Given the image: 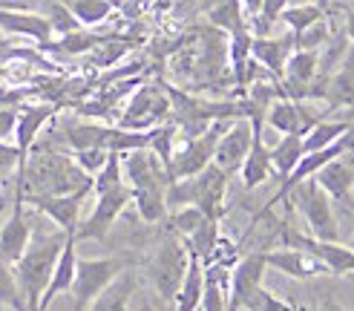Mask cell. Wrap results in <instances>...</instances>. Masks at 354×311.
I'll use <instances>...</instances> for the list:
<instances>
[{"mask_svg": "<svg viewBox=\"0 0 354 311\" xmlns=\"http://www.w3.org/2000/svg\"><path fill=\"white\" fill-rule=\"evenodd\" d=\"M104 41V35H95L90 29H73L66 35H58V41L52 38L49 44H44V49H52V52H64V55H86V52H93L98 44Z\"/></svg>", "mask_w": 354, "mask_h": 311, "instance_id": "obj_28", "label": "cell"}, {"mask_svg": "<svg viewBox=\"0 0 354 311\" xmlns=\"http://www.w3.org/2000/svg\"><path fill=\"white\" fill-rule=\"evenodd\" d=\"M17 167H21V153L15 142H0V176H9Z\"/></svg>", "mask_w": 354, "mask_h": 311, "instance_id": "obj_37", "label": "cell"}, {"mask_svg": "<svg viewBox=\"0 0 354 311\" xmlns=\"http://www.w3.org/2000/svg\"><path fill=\"white\" fill-rule=\"evenodd\" d=\"M320 118H326V113H314L306 101H294V98H274L262 115L265 124L277 130L279 135L286 133L306 135Z\"/></svg>", "mask_w": 354, "mask_h": 311, "instance_id": "obj_14", "label": "cell"}, {"mask_svg": "<svg viewBox=\"0 0 354 311\" xmlns=\"http://www.w3.org/2000/svg\"><path fill=\"white\" fill-rule=\"evenodd\" d=\"M286 245H297V248H306L308 254H314L320 263L326 265L328 274H354V251L348 245H343L340 239H314L306 234H294L286 231Z\"/></svg>", "mask_w": 354, "mask_h": 311, "instance_id": "obj_15", "label": "cell"}, {"mask_svg": "<svg viewBox=\"0 0 354 311\" xmlns=\"http://www.w3.org/2000/svg\"><path fill=\"white\" fill-rule=\"evenodd\" d=\"M288 199L299 211V216L306 219L308 236H314V239H340V228H337V216H334V207H331V196L317 185L314 176L294 185L282 202H288Z\"/></svg>", "mask_w": 354, "mask_h": 311, "instance_id": "obj_3", "label": "cell"}, {"mask_svg": "<svg viewBox=\"0 0 354 311\" xmlns=\"http://www.w3.org/2000/svg\"><path fill=\"white\" fill-rule=\"evenodd\" d=\"M127 205H133V190L127 187V182L110 187V190H101L95 194V207L93 214L86 216L84 222H78L75 228V239L86 242V239H104L110 234V228L115 225V219L127 211Z\"/></svg>", "mask_w": 354, "mask_h": 311, "instance_id": "obj_8", "label": "cell"}, {"mask_svg": "<svg viewBox=\"0 0 354 311\" xmlns=\"http://www.w3.org/2000/svg\"><path fill=\"white\" fill-rule=\"evenodd\" d=\"M170 121V95L165 81L138 84L127 95V104L118 115L115 124L124 130H153L158 124Z\"/></svg>", "mask_w": 354, "mask_h": 311, "instance_id": "obj_5", "label": "cell"}, {"mask_svg": "<svg viewBox=\"0 0 354 311\" xmlns=\"http://www.w3.org/2000/svg\"><path fill=\"white\" fill-rule=\"evenodd\" d=\"M93 194V185L86 187H78L73 194H55V196H26L24 202H29L35 211L41 216H46L55 228L66 231V234H75L78 222H81V207H84V199Z\"/></svg>", "mask_w": 354, "mask_h": 311, "instance_id": "obj_10", "label": "cell"}, {"mask_svg": "<svg viewBox=\"0 0 354 311\" xmlns=\"http://www.w3.org/2000/svg\"><path fill=\"white\" fill-rule=\"evenodd\" d=\"M115 135V124H98V121H73L64 127V142L69 150H86V147H104L110 150Z\"/></svg>", "mask_w": 354, "mask_h": 311, "instance_id": "obj_25", "label": "cell"}, {"mask_svg": "<svg viewBox=\"0 0 354 311\" xmlns=\"http://www.w3.org/2000/svg\"><path fill=\"white\" fill-rule=\"evenodd\" d=\"M124 185V176H121V153H110L107 162L101 164V170L93 176V194H101V190H110V187H118Z\"/></svg>", "mask_w": 354, "mask_h": 311, "instance_id": "obj_33", "label": "cell"}, {"mask_svg": "<svg viewBox=\"0 0 354 311\" xmlns=\"http://www.w3.org/2000/svg\"><path fill=\"white\" fill-rule=\"evenodd\" d=\"M265 271H268V263H265L262 251H254L236 259L231 276H227V288H231V294H227V311H239L245 305V300L262 285Z\"/></svg>", "mask_w": 354, "mask_h": 311, "instance_id": "obj_16", "label": "cell"}, {"mask_svg": "<svg viewBox=\"0 0 354 311\" xmlns=\"http://www.w3.org/2000/svg\"><path fill=\"white\" fill-rule=\"evenodd\" d=\"M15 118H17V110L15 107H6V104H0V142H9V138H12Z\"/></svg>", "mask_w": 354, "mask_h": 311, "instance_id": "obj_38", "label": "cell"}, {"mask_svg": "<svg viewBox=\"0 0 354 311\" xmlns=\"http://www.w3.org/2000/svg\"><path fill=\"white\" fill-rule=\"evenodd\" d=\"M251 124H254V142H251V150H248L245 162L239 167L245 190H254V187H259V185H265L268 179L277 176L274 164H271V147H265V142H262V118L254 115Z\"/></svg>", "mask_w": 354, "mask_h": 311, "instance_id": "obj_21", "label": "cell"}, {"mask_svg": "<svg viewBox=\"0 0 354 311\" xmlns=\"http://www.w3.org/2000/svg\"><path fill=\"white\" fill-rule=\"evenodd\" d=\"M227 173L219 170L210 162L205 170H199L196 176L187 179H176L167 185V207H182V205H193L199 207L202 214H207L210 219H222L225 214V196H227Z\"/></svg>", "mask_w": 354, "mask_h": 311, "instance_id": "obj_2", "label": "cell"}, {"mask_svg": "<svg viewBox=\"0 0 354 311\" xmlns=\"http://www.w3.org/2000/svg\"><path fill=\"white\" fill-rule=\"evenodd\" d=\"M207 21L214 29L231 35L239 29H248V17L242 12V0H216L214 6L207 12Z\"/></svg>", "mask_w": 354, "mask_h": 311, "instance_id": "obj_29", "label": "cell"}, {"mask_svg": "<svg viewBox=\"0 0 354 311\" xmlns=\"http://www.w3.org/2000/svg\"><path fill=\"white\" fill-rule=\"evenodd\" d=\"M75 263H78V239L75 234H66L64 239V248L55 259V268L49 274V283L41 294V303H38V311H49V305L55 303V297L61 294H69L73 288V280H75Z\"/></svg>", "mask_w": 354, "mask_h": 311, "instance_id": "obj_19", "label": "cell"}, {"mask_svg": "<svg viewBox=\"0 0 354 311\" xmlns=\"http://www.w3.org/2000/svg\"><path fill=\"white\" fill-rule=\"evenodd\" d=\"M251 142H254V124H251V118H248V115L234 118L231 124L222 130L219 142H216L214 164L219 170H225L227 176H234V173H239L248 150H251Z\"/></svg>", "mask_w": 354, "mask_h": 311, "instance_id": "obj_11", "label": "cell"}, {"mask_svg": "<svg viewBox=\"0 0 354 311\" xmlns=\"http://www.w3.org/2000/svg\"><path fill=\"white\" fill-rule=\"evenodd\" d=\"M326 17V9L320 6V3H288L286 9H282V15H279V21L288 26V32H303V29H308L311 23H317V21H323Z\"/></svg>", "mask_w": 354, "mask_h": 311, "instance_id": "obj_32", "label": "cell"}, {"mask_svg": "<svg viewBox=\"0 0 354 311\" xmlns=\"http://www.w3.org/2000/svg\"><path fill=\"white\" fill-rule=\"evenodd\" d=\"M121 176L130 190H147V187L167 190V185H170L167 167L150 147L121 153Z\"/></svg>", "mask_w": 354, "mask_h": 311, "instance_id": "obj_9", "label": "cell"}, {"mask_svg": "<svg viewBox=\"0 0 354 311\" xmlns=\"http://www.w3.org/2000/svg\"><path fill=\"white\" fill-rule=\"evenodd\" d=\"M202 291H205V263L190 254L187 259V271L182 276L179 288H176V297L170 303V311H196L202 303Z\"/></svg>", "mask_w": 354, "mask_h": 311, "instance_id": "obj_26", "label": "cell"}, {"mask_svg": "<svg viewBox=\"0 0 354 311\" xmlns=\"http://www.w3.org/2000/svg\"><path fill=\"white\" fill-rule=\"evenodd\" d=\"M46 21H49V26H52L55 35H66V32H73V29L81 26L75 21V15L69 12L61 0H46Z\"/></svg>", "mask_w": 354, "mask_h": 311, "instance_id": "obj_35", "label": "cell"}, {"mask_svg": "<svg viewBox=\"0 0 354 311\" xmlns=\"http://www.w3.org/2000/svg\"><path fill=\"white\" fill-rule=\"evenodd\" d=\"M64 239H66V231H61V228H55L52 234H35L32 231L29 248L12 265L15 276H17V288H21V294H24L26 311H38L41 294L49 283L52 268H55V259L64 248Z\"/></svg>", "mask_w": 354, "mask_h": 311, "instance_id": "obj_1", "label": "cell"}, {"mask_svg": "<svg viewBox=\"0 0 354 311\" xmlns=\"http://www.w3.org/2000/svg\"><path fill=\"white\" fill-rule=\"evenodd\" d=\"M348 248H351V251H354V234H351V242H348Z\"/></svg>", "mask_w": 354, "mask_h": 311, "instance_id": "obj_44", "label": "cell"}, {"mask_svg": "<svg viewBox=\"0 0 354 311\" xmlns=\"http://www.w3.org/2000/svg\"><path fill=\"white\" fill-rule=\"evenodd\" d=\"M127 268V259L124 256H95V259H81L75 263V280H73V311H86L98 294L107 288V283L113 276H118Z\"/></svg>", "mask_w": 354, "mask_h": 311, "instance_id": "obj_7", "label": "cell"}, {"mask_svg": "<svg viewBox=\"0 0 354 311\" xmlns=\"http://www.w3.org/2000/svg\"><path fill=\"white\" fill-rule=\"evenodd\" d=\"M130 311H158V308H156L150 300H145V297H138V300L133 297V303H130Z\"/></svg>", "mask_w": 354, "mask_h": 311, "instance_id": "obj_40", "label": "cell"}, {"mask_svg": "<svg viewBox=\"0 0 354 311\" xmlns=\"http://www.w3.org/2000/svg\"><path fill=\"white\" fill-rule=\"evenodd\" d=\"M167 190H156V187H147V190H133V205L138 216L145 219L147 225H158L167 219Z\"/></svg>", "mask_w": 354, "mask_h": 311, "instance_id": "obj_30", "label": "cell"}, {"mask_svg": "<svg viewBox=\"0 0 354 311\" xmlns=\"http://www.w3.org/2000/svg\"><path fill=\"white\" fill-rule=\"evenodd\" d=\"M136 291H138V276L127 265L118 276H113L107 288H104L90 305H86V311H130Z\"/></svg>", "mask_w": 354, "mask_h": 311, "instance_id": "obj_24", "label": "cell"}, {"mask_svg": "<svg viewBox=\"0 0 354 311\" xmlns=\"http://www.w3.org/2000/svg\"><path fill=\"white\" fill-rule=\"evenodd\" d=\"M187 259H190L187 245L173 231L162 242H158V248L150 256L147 276H150L153 291L158 294V300H162L165 305H170L173 297H176V288H179L182 276L187 271Z\"/></svg>", "mask_w": 354, "mask_h": 311, "instance_id": "obj_4", "label": "cell"}, {"mask_svg": "<svg viewBox=\"0 0 354 311\" xmlns=\"http://www.w3.org/2000/svg\"><path fill=\"white\" fill-rule=\"evenodd\" d=\"M303 153H306L303 135H297V133L279 135V142L271 147V164H274V173H277L279 182L297 167V162H299V156H303Z\"/></svg>", "mask_w": 354, "mask_h": 311, "instance_id": "obj_27", "label": "cell"}, {"mask_svg": "<svg viewBox=\"0 0 354 311\" xmlns=\"http://www.w3.org/2000/svg\"><path fill=\"white\" fill-rule=\"evenodd\" d=\"M320 311H348L346 305H340L337 300H326L323 305H320Z\"/></svg>", "mask_w": 354, "mask_h": 311, "instance_id": "obj_41", "label": "cell"}, {"mask_svg": "<svg viewBox=\"0 0 354 311\" xmlns=\"http://www.w3.org/2000/svg\"><path fill=\"white\" fill-rule=\"evenodd\" d=\"M234 118H219L214 124H207L202 133L196 135H182V142H176L173 147V159L167 164V176L170 182L176 179H187V176H196L199 170H205L210 162H214V150L222 130L231 124Z\"/></svg>", "mask_w": 354, "mask_h": 311, "instance_id": "obj_6", "label": "cell"}, {"mask_svg": "<svg viewBox=\"0 0 354 311\" xmlns=\"http://www.w3.org/2000/svg\"><path fill=\"white\" fill-rule=\"evenodd\" d=\"M259 6H262V0H242V12H245L248 21H251V17L259 12Z\"/></svg>", "mask_w": 354, "mask_h": 311, "instance_id": "obj_39", "label": "cell"}, {"mask_svg": "<svg viewBox=\"0 0 354 311\" xmlns=\"http://www.w3.org/2000/svg\"><path fill=\"white\" fill-rule=\"evenodd\" d=\"M265 254V263L268 268L282 271L291 280H311V276H320L328 274L326 265L317 259L314 254H308L306 248H277V251H262Z\"/></svg>", "mask_w": 354, "mask_h": 311, "instance_id": "obj_22", "label": "cell"}, {"mask_svg": "<svg viewBox=\"0 0 354 311\" xmlns=\"http://www.w3.org/2000/svg\"><path fill=\"white\" fill-rule=\"evenodd\" d=\"M0 35H21L35 44H49L55 38L46 15L24 9V3H12V6H0Z\"/></svg>", "mask_w": 354, "mask_h": 311, "instance_id": "obj_17", "label": "cell"}, {"mask_svg": "<svg viewBox=\"0 0 354 311\" xmlns=\"http://www.w3.org/2000/svg\"><path fill=\"white\" fill-rule=\"evenodd\" d=\"M58 110H61V104H55V101H38V104H24V107H17L12 142H15L17 153H21V167L26 162L29 150L38 144L44 127L58 115Z\"/></svg>", "mask_w": 354, "mask_h": 311, "instance_id": "obj_12", "label": "cell"}, {"mask_svg": "<svg viewBox=\"0 0 354 311\" xmlns=\"http://www.w3.org/2000/svg\"><path fill=\"white\" fill-rule=\"evenodd\" d=\"M323 98H326V113L354 107V44L346 46L343 58L331 69L323 81Z\"/></svg>", "mask_w": 354, "mask_h": 311, "instance_id": "obj_18", "label": "cell"}, {"mask_svg": "<svg viewBox=\"0 0 354 311\" xmlns=\"http://www.w3.org/2000/svg\"><path fill=\"white\" fill-rule=\"evenodd\" d=\"M32 239V225L26 219V202L21 187L15 185L12 190V214L0 225V259H6L9 265H15L17 259L24 256V251L29 248Z\"/></svg>", "mask_w": 354, "mask_h": 311, "instance_id": "obj_13", "label": "cell"}, {"mask_svg": "<svg viewBox=\"0 0 354 311\" xmlns=\"http://www.w3.org/2000/svg\"><path fill=\"white\" fill-rule=\"evenodd\" d=\"M288 3H317V0H288Z\"/></svg>", "mask_w": 354, "mask_h": 311, "instance_id": "obj_43", "label": "cell"}, {"mask_svg": "<svg viewBox=\"0 0 354 311\" xmlns=\"http://www.w3.org/2000/svg\"><path fill=\"white\" fill-rule=\"evenodd\" d=\"M294 32H286V35H254L251 41V58L265 69V73H271L274 78L282 75V69H286V61L291 58L294 52Z\"/></svg>", "mask_w": 354, "mask_h": 311, "instance_id": "obj_23", "label": "cell"}, {"mask_svg": "<svg viewBox=\"0 0 354 311\" xmlns=\"http://www.w3.org/2000/svg\"><path fill=\"white\" fill-rule=\"evenodd\" d=\"M130 46H133V44H127V41L104 38V41L90 52V55H93V64H95V66H113L115 61H121L124 55H127Z\"/></svg>", "mask_w": 354, "mask_h": 311, "instance_id": "obj_34", "label": "cell"}, {"mask_svg": "<svg viewBox=\"0 0 354 311\" xmlns=\"http://www.w3.org/2000/svg\"><path fill=\"white\" fill-rule=\"evenodd\" d=\"M314 179L331 196V202H348L354 194V150L348 147L346 153L334 156L314 173Z\"/></svg>", "mask_w": 354, "mask_h": 311, "instance_id": "obj_20", "label": "cell"}, {"mask_svg": "<svg viewBox=\"0 0 354 311\" xmlns=\"http://www.w3.org/2000/svg\"><path fill=\"white\" fill-rule=\"evenodd\" d=\"M3 194H6V176H0V202H3Z\"/></svg>", "mask_w": 354, "mask_h": 311, "instance_id": "obj_42", "label": "cell"}, {"mask_svg": "<svg viewBox=\"0 0 354 311\" xmlns=\"http://www.w3.org/2000/svg\"><path fill=\"white\" fill-rule=\"evenodd\" d=\"M0 6H12V3H9V0H0Z\"/></svg>", "mask_w": 354, "mask_h": 311, "instance_id": "obj_45", "label": "cell"}, {"mask_svg": "<svg viewBox=\"0 0 354 311\" xmlns=\"http://www.w3.org/2000/svg\"><path fill=\"white\" fill-rule=\"evenodd\" d=\"M61 3L75 15L81 26H98L113 15L115 3L113 0H61Z\"/></svg>", "mask_w": 354, "mask_h": 311, "instance_id": "obj_31", "label": "cell"}, {"mask_svg": "<svg viewBox=\"0 0 354 311\" xmlns=\"http://www.w3.org/2000/svg\"><path fill=\"white\" fill-rule=\"evenodd\" d=\"M0 311H6V305H0Z\"/></svg>", "mask_w": 354, "mask_h": 311, "instance_id": "obj_46", "label": "cell"}, {"mask_svg": "<svg viewBox=\"0 0 354 311\" xmlns=\"http://www.w3.org/2000/svg\"><path fill=\"white\" fill-rule=\"evenodd\" d=\"M69 156H73L75 164H78L84 173H90V176H95V173L101 170V164L107 162L110 150H104V147H86V150H69Z\"/></svg>", "mask_w": 354, "mask_h": 311, "instance_id": "obj_36", "label": "cell"}]
</instances>
